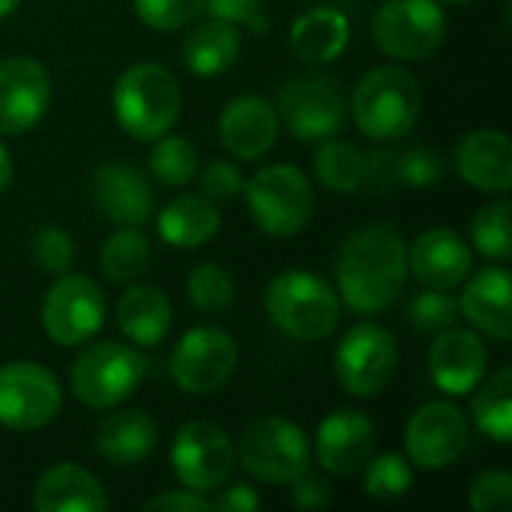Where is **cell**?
<instances>
[{"label": "cell", "mask_w": 512, "mask_h": 512, "mask_svg": "<svg viewBox=\"0 0 512 512\" xmlns=\"http://www.w3.org/2000/svg\"><path fill=\"white\" fill-rule=\"evenodd\" d=\"M261 3L264 0H204V12L240 27V24H252L258 18Z\"/></svg>", "instance_id": "46"}, {"label": "cell", "mask_w": 512, "mask_h": 512, "mask_svg": "<svg viewBox=\"0 0 512 512\" xmlns=\"http://www.w3.org/2000/svg\"><path fill=\"white\" fill-rule=\"evenodd\" d=\"M18 3H21V0H0V18H9V15L18 9Z\"/></svg>", "instance_id": "48"}, {"label": "cell", "mask_w": 512, "mask_h": 512, "mask_svg": "<svg viewBox=\"0 0 512 512\" xmlns=\"http://www.w3.org/2000/svg\"><path fill=\"white\" fill-rule=\"evenodd\" d=\"M198 186H201V195L210 198L213 204H231L243 192L246 180H243V174H240V168L234 162L219 159V162H210L201 171Z\"/></svg>", "instance_id": "42"}, {"label": "cell", "mask_w": 512, "mask_h": 512, "mask_svg": "<svg viewBox=\"0 0 512 512\" xmlns=\"http://www.w3.org/2000/svg\"><path fill=\"white\" fill-rule=\"evenodd\" d=\"M276 114L300 141H324L345 126L348 99L339 81L321 69L291 75L279 90Z\"/></svg>", "instance_id": "8"}, {"label": "cell", "mask_w": 512, "mask_h": 512, "mask_svg": "<svg viewBox=\"0 0 512 512\" xmlns=\"http://www.w3.org/2000/svg\"><path fill=\"white\" fill-rule=\"evenodd\" d=\"M150 171L162 186H189L198 177V153L183 135H162L150 153Z\"/></svg>", "instance_id": "34"}, {"label": "cell", "mask_w": 512, "mask_h": 512, "mask_svg": "<svg viewBox=\"0 0 512 512\" xmlns=\"http://www.w3.org/2000/svg\"><path fill=\"white\" fill-rule=\"evenodd\" d=\"M243 192L255 225L267 237H294L315 216V186L297 165H267Z\"/></svg>", "instance_id": "7"}, {"label": "cell", "mask_w": 512, "mask_h": 512, "mask_svg": "<svg viewBox=\"0 0 512 512\" xmlns=\"http://www.w3.org/2000/svg\"><path fill=\"white\" fill-rule=\"evenodd\" d=\"M234 294H237L234 279L219 264H198L186 279V297H189L192 309H198L204 315L228 312L234 303Z\"/></svg>", "instance_id": "36"}, {"label": "cell", "mask_w": 512, "mask_h": 512, "mask_svg": "<svg viewBox=\"0 0 512 512\" xmlns=\"http://www.w3.org/2000/svg\"><path fill=\"white\" fill-rule=\"evenodd\" d=\"M144 510L156 512H210L213 504L201 495V492H192V489H180V492H162L156 498H150L144 504Z\"/></svg>", "instance_id": "44"}, {"label": "cell", "mask_w": 512, "mask_h": 512, "mask_svg": "<svg viewBox=\"0 0 512 512\" xmlns=\"http://www.w3.org/2000/svg\"><path fill=\"white\" fill-rule=\"evenodd\" d=\"M12 171H15V165H12V156H9V150L0 144V195L9 189V183H12Z\"/></svg>", "instance_id": "47"}, {"label": "cell", "mask_w": 512, "mask_h": 512, "mask_svg": "<svg viewBox=\"0 0 512 512\" xmlns=\"http://www.w3.org/2000/svg\"><path fill=\"white\" fill-rule=\"evenodd\" d=\"M444 3H453V6H465V3H474V0H444Z\"/></svg>", "instance_id": "49"}, {"label": "cell", "mask_w": 512, "mask_h": 512, "mask_svg": "<svg viewBox=\"0 0 512 512\" xmlns=\"http://www.w3.org/2000/svg\"><path fill=\"white\" fill-rule=\"evenodd\" d=\"M51 105L48 69L33 57L0 63V135L30 132Z\"/></svg>", "instance_id": "16"}, {"label": "cell", "mask_w": 512, "mask_h": 512, "mask_svg": "<svg viewBox=\"0 0 512 512\" xmlns=\"http://www.w3.org/2000/svg\"><path fill=\"white\" fill-rule=\"evenodd\" d=\"M216 512H258L261 510V495L246 486V483H234L228 489H216V498L210 501Z\"/></svg>", "instance_id": "45"}, {"label": "cell", "mask_w": 512, "mask_h": 512, "mask_svg": "<svg viewBox=\"0 0 512 512\" xmlns=\"http://www.w3.org/2000/svg\"><path fill=\"white\" fill-rule=\"evenodd\" d=\"M63 405V390L51 369L30 360L0 366V426L33 432L48 426Z\"/></svg>", "instance_id": "14"}, {"label": "cell", "mask_w": 512, "mask_h": 512, "mask_svg": "<svg viewBox=\"0 0 512 512\" xmlns=\"http://www.w3.org/2000/svg\"><path fill=\"white\" fill-rule=\"evenodd\" d=\"M240 351L231 333L219 327H195L183 333L171 354V378L189 396L219 393L237 369Z\"/></svg>", "instance_id": "13"}, {"label": "cell", "mask_w": 512, "mask_h": 512, "mask_svg": "<svg viewBox=\"0 0 512 512\" xmlns=\"http://www.w3.org/2000/svg\"><path fill=\"white\" fill-rule=\"evenodd\" d=\"M405 450L411 465L444 471L468 450V420L453 402H429L405 426Z\"/></svg>", "instance_id": "15"}, {"label": "cell", "mask_w": 512, "mask_h": 512, "mask_svg": "<svg viewBox=\"0 0 512 512\" xmlns=\"http://www.w3.org/2000/svg\"><path fill=\"white\" fill-rule=\"evenodd\" d=\"M33 507L39 512H102L108 507V495L90 471L63 462L39 477Z\"/></svg>", "instance_id": "25"}, {"label": "cell", "mask_w": 512, "mask_h": 512, "mask_svg": "<svg viewBox=\"0 0 512 512\" xmlns=\"http://www.w3.org/2000/svg\"><path fill=\"white\" fill-rule=\"evenodd\" d=\"M375 453V423L354 408H339L327 414L315 429V456L327 474L351 477Z\"/></svg>", "instance_id": "17"}, {"label": "cell", "mask_w": 512, "mask_h": 512, "mask_svg": "<svg viewBox=\"0 0 512 512\" xmlns=\"http://www.w3.org/2000/svg\"><path fill=\"white\" fill-rule=\"evenodd\" d=\"M414 486V471L405 456L399 453H381L363 465V489L369 498L381 504H393L405 498Z\"/></svg>", "instance_id": "35"}, {"label": "cell", "mask_w": 512, "mask_h": 512, "mask_svg": "<svg viewBox=\"0 0 512 512\" xmlns=\"http://www.w3.org/2000/svg\"><path fill=\"white\" fill-rule=\"evenodd\" d=\"M459 321V300L450 291H420L408 303V324L417 333H441Z\"/></svg>", "instance_id": "38"}, {"label": "cell", "mask_w": 512, "mask_h": 512, "mask_svg": "<svg viewBox=\"0 0 512 512\" xmlns=\"http://www.w3.org/2000/svg\"><path fill=\"white\" fill-rule=\"evenodd\" d=\"M90 201L114 225H144L156 207L150 180L135 165L123 162H105L93 171Z\"/></svg>", "instance_id": "18"}, {"label": "cell", "mask_w": 512, "mask_h": 512, "mask_svg": "<svg viewBox=\"0 0 512 512\" xmlns=\"http://www.w3.org/2000/svg\"><path fill=\"white\" fill-rule=\"evenodd\" d=\"M315 177L333 192H357L366 180V153L342 138H324L312 159Z\"/></svg>", "instance_id": "32"}, {"label": "cell", "mask_w": 512, "mask_h": 512, "mask_svg": "<svg viewBox=\"0 0 512 512\" xmlns=\"http://www.w3.org/2000/svg\"><path fill=\"white\" fill-rule=\"evenodd\" d=\"M237 462V450L231 435L210 423L192 420L177 429L171 441V471L183 483V489L210 495L231 480Z\"/></svg>", "instance_id": "12"}, {"label": "cell", "mask_w": 512, "mask_h": 512, "mask_svg": "<svg viewBox=\"0 0 512 512\" xmlns=\"http://www.w3.org/2000/svg\"><path fill=\"white\" fill-rule=\"evenodd\" d=\"M336 381L354 399H378L399 372V345L390 330L381 324L351 327L333 357Z\"/></svg>", "instance_id": "9"}, {"label": "cell", "mask_w": 512, "mask_h": 512, "mask_svg": "<svg viewBox=\"0 0 512 512\" xmlns=\"http://www.w3.org/2000/svg\"><path fill=\"white\" fill-rule=\"evenodd\" d=\"M237 462L261 483L291 486L312 468V444L297 423L285 417H258L237 441Z\"/></svg>", "instance_id": "6"}, {"label": "cell", "mask_w": 512, "mask_h": 512, "mask_svg": "<svg viewBox=\"0 0 512 512\" xmlns=\"http://www.w3.org/2000/svg\"><path fill=\"white\" fill-rule=\"evenodd\" d=\"M357 129L372 141H393L405 138L423 108L420 81L402 66H375L369 69L348 102Z\"/></svg>", "instance_id": "4"}, {"label": "cell", "mask_w": 512, "mask_h": 512, "mask_svg": "<svg viewBox=\"0 0 512 512\" xmlns=\"http://www.w3.org/2000/svg\"><path fill=\"white\" fill-rule=\"evenodd\" d=\"M135 15L153 30H180L201 18L204 0H132Z\"/></svg>", "instance_id": "40"}, {"label": "cell", "mask_w": 512, "mask_h": 512, "mask_svg": "<svg viewBox=\"0 0 512 512\" xmlns=\"http://www.w3.org/2000/svg\"><path fill=\"white\" fill-rule=\"evenodd\" d=\"M378 48L396 60H429L447 39V12L438 0H384L372 18Z\"/></svg>", "instance_id": "10"}, {"label": "cell", "mask_w": 512, "mask_h": 512, "mask_svg": "<svg viewBox=\"0 0 512 512\" xmlns=\"http://www.w3.org/2000/svg\"><path fill=\"white\" fill-rule=\"evenodd\" d=\"M276 138L279 114L276 105L261 93H240L219 114V141L237 159H261L273 150Z\"/></svg>", "instance_id": "20"}, {"label": "cell", "mask_w": 512, "mask_h": 512, "mask_svg": "<svg viewBox=\"0 0 512 512\" xmlns=\"http://www.w3.org/2000/svg\"><path fill=\"white\" fill-rule=\"evenodd\" d=\"M30 261L45 276H60L75 261V243H72V237L60 225H42L30 237Z\"/></svg>", "instance_id": "39"}, {"label": "cell", "mask_w": 512, "mask_h": 512, "mask_svg": "<svg viewBox=\"0 0 512 512\" xmlns=\"http://www.w3.org/2000/svg\"><path fill=\"white\" fill-rule=\"evenodd\" d=\"M243 48L240 27L222 18L195 24L183 39V63L198 78H213L228 72Z\"/></svg>", "instance_id": "28"}, {"label": "cell", "mask_w": 512, "mask_h": 512, "mask_svg": "<svg viewBox=\"0 0 512 512\" xmlns=\"http://www.w3.org/2000/svg\"><path fill=\"white\" fill-rule=\"evenodd\" d=\"M468 501L477 512H507L512 507V477L501 468L477 474Z\"/></svg>", "instance_id": "41"}, {"label": "cell", "mask_w": 512, "mask_h": 512, "mask_svg": "<svg viewBox=\"0 0 512 512\" xmlns=\"http://www.w3.org/2000/svg\"><path fill=\"white\" fill-rule=\"evenodd\" d=\"M510 270L507 267H483L465 285L459 300V312L471 321L474 330L486 333L489 339L510 342L512 312H510Z\"/></svg>", "instance_id": "23"}, {"label": "cell", "mask_w": 512, "mask_h": 512, "mask_svg": "<svg viewBox=\"0 0 512 512\" xmlns=\"http://www.w3.org/2000/svg\"><path fill=\"white\" fill-rule=\"evenodd\" d=\"M105 294L84 273H60L42 297V327L51 342L75 348L90 342L105 324Z\"/></svg>", "instance_id": "11"}, {"label": "cell", "mask_w": 512, "mask_h": 512, "mask_svg": "<svg viewBox=\"0 0 512 512\" xmlns=\"http://www.w3.org/2000/svg\"><path fill=\"white\" fill-rule=\"evenodd\" d=\"M147 378V360L138 348L105 339L87 345L69 372L72 393L81 405L93 411H108L123 405Z\"/></svg>", "instance_id": "5"}, {"label": "cell", "mask_w": 512, "mask_h": 512, "mask_svg": "<svg viewBox=\"0 0 512 512\" xmlns=\"http://www.w3.org/2000/svg\"><path fill=\"white\" fill-rule=\"evenodd\" d=\"M444 156L429 144L393 150V183L408 189H429L444 180Z\"/></svg>", "instance_id": "37"}, {"label": "cell", "mask_w": 512, "mask_h": 512, "mask_svg": "<svg viewBox=\"0 0 512 512\" xmlns=\"http://www.w3.org/2000/svg\"><path fill=\"white\" fill-rule=\"evenodd\" d=\"M111 102L120 129L135 141L168 135L183 114V90L159 63H135L120 72Z\"/></svg>", "instance_id": "3"}, {"label": "cell", "mask_w": 512, "mask_h": 512, "mask_svg": "<svg viewBox=\"0 0 512 512\" xmlns=\"http://www.w3.org/2000/svg\"><path fill=\"white\" fill-rule=\"evenodd\" d=\"M171 324H174V309L162 288L141 282V285H129L120 294L117 327L129 342L141 348L162 345L171 333Z\"/></svg>", "instance_id": "26"}, {"label": "cell", "mask_w": 512, "mask_h": 512, "mask_svg": "<svg viewBox=\"0 0 512 512\" xmlns=\"http://www.w3.org/2000/svg\"><path fill=\"white\" fill-rule=\"evenodd\" d=\"M348 39H351L348 18L339 9L315 6L291 24L288 45L297 60L309 66H327L348 48Z\"/></svg>", "instance_id": "27"}, {"label": "cell", "mask_w": 512, "mask_h": 512, "mask_svg": "<svg viewBox=\"0 0 512 512\" xmlns=\"http://www.w3.org/2000/svg\"><path fill=\"white\" fill-rule=\"evenodd\" d=\"M456 174L480 189L507 195L512 186V147L510 138L498 129H474L456 141Z\"/></svg>", "instance_id": "22"}, {"label": "cell", "mask_w": 512, "mask_h": 512, "mask_svg": "<svg viewBox=\"0 0 512 512\" xmlns=\"http://www.w3.org/2000/svg\"><path fill=\"white\" fill-rule=\"evenodd\" d=\"M429 372L435 387L450 396L474 393L477 384L489 375V348L474 330L453 324L438 333L429 351Z\"/></svg>", "instance_id": "19"}, {"label": "cell", "mask_w": 512, "mask_h": 512, "mask_svg": "<svg viewBox=\"0 0 512 512\" xmlns=\"http://www.w3.org/2000/svg\"><path fill=\"white\" fill-rule=\"evenodd\" d=\"M291 504L300 510H324L333 501V486L324 477H312L309 471L291 483Z\"/></svg>", "instance_id": "43"}, {"label": "cell", "mask_w": 512, "mask_h": 512, "mask_svg": "<svg viewBox=\"0 0 512 512\" xmlns=\"http://www.w3.org/2000/svg\"><path fill=\"white\" fill-rule=\"evenodd\" d=\"M219 204L204 195H180L168 201L156 219L159 237L177 249H198L219 234Z\"/></svg>", "instance_id": "29"}, {"label": "cell", "mask_w": 512, "mask_h": 512, "mask_svg": "<svg viewBox=\"0 0 512 512\" xmlns=\"http://www.w3.org/2000/svg\"><path fill=\"white\" fill-rule=\"evenodd\" d=\"M474 423L483 435L498 444L512 438V366H501L495 375L483 378L474 393Z\"/></svg>", "instance_id": "31"}, {"label": "cell", "mask_w": 512, "mask_h": 512, "mask_svg": "<svg viewBox=\"0 0 512 512\" xmlns=\"http://www.w3.org/2000/svg\"><path fill=\"white\" fill-rule=\"evenodd\" d=\"M150 240L138 225H120L99 246V270L111 282H135L150 267Z\"/></svg>", "instance_id": "30"}, {"label": "cell", "mask_w": 512, "mask_h": 512, "mask_svg": "<svg viewBox=\"0 0 512 512\" xmlns=\"http://www.w3.org/2000/svg\"><path fill=\"white\" fill-rule=\"evenodd\" d=\"M264 309L273 327L300 342H321L336 333L342 318L339 294L312 270H282L267 282Z\"/></svg>", "instance_id": "2"}, {"label": "cell", "mask_w": 512, "mask_h": 512, "mask_svg": "<svg viewBox=\"0 0 512 512\" xmlns=\"http://www.w3.org/2000/svg\"><path fill=\"white\" fill-rule=\"evenodd\" d=\"M471 267L474 255L465 237L453 228L435 225L408 246V273H414L426 288L453 291L471 276Z\"/></svg>", "instance_id": "21"}, {"label": "cell", "mask_w": 512, "mask_h": 512, "mask_svg": "<svg viewBox=\"0 0 512 512\" xmlns=\"http://www.w3.org/2000/svg\"><path fill=\"white\" fill-rule=\"evenodd\" d=\"M512 210L507 198L480 207L471 219V243L489 261H510L512 255Z\"/></svg>", "instance_id": "33"}, {"label": "cell", "mask_w": 512, "mask_h": 512, "mask_svg": "<svg viewBox=\"0 0 512 512\" xmlns=\"http://www.w3.org/2000/svg\"><path fill=\"white\" fill-rule=\"evenodd\" d=\"M159 441L153 417L141 408H126L105 417L96 429V453L114 468L141 465Z\"/></svg>", "instance_id": "24"}, {"label": "cell", "mask_w": 512, "mask_h": 512, "mask_svg": "<svg viewBox=\"0 0 512 512\" xmlns=\"http://www.w3.org/2000/svg\"><path fill=\"white\" fill-rule=\"evenodd\" d=\"M339 300L357 315L387 312L408 285V243L393 225L357 228L336 255Z\"/></svg>", "instance_id": "1"}]
</instances>
